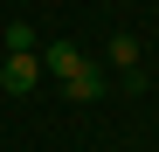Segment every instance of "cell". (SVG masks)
<instances>
[{
	"instance_id": "5b68a950",
	"label": "cell",
	"mask_w": 159,
	"mask_h": 152,
	"mask_svg": "<svg viewBox=\"0 0 159 152\" xmlns=\"http://www.w3.org/2000/svg\"><path fill=\"white\" fill-rule=\"evenodd\" d=\"M111 69H139V42H131V35H111Z\"/></svg>"
},
{
	"instance_id": "3957f363",
	"label": "cell",
	"mask_w": 159,
	"mask_h": 152,
	"mask_svg": "<svg viewBox=\"0 0 159 152\" xmlns=\"http://www.w3.org/2000/svg\"><path fill=\"white\" fill-rule=\"evenodd\" d=\"M62 90L76 97V104H97V97H104V69H97V62L83 56V62H76V69L62 76Z\"/></svg>"
},
{
	"instance_id": "6da1fadb",
	"label": "cell",
	"mask_w": 159,
	"mask_h": 152,
	"mask_svg": "<svg viewBox=\"0 0 159 152\" xmlns=\"http://www.w3.org/2000/svg\"><path fill=\"white\" fill-rule=\"evenodd\" d=\"M0 90H7V97H35L42 90V62L35 56H7V62H0Z\"/></svg>"
},
{
	"instance_id": "277c9868",
	"label": "cell",
	"mask_w": 159,
	"mask_h": 152,
	"mask_svg": "<svg viewBox=\"0 0 159 152\" xmlns=\"http://www.w3.org/2000/svg\"><path fill=\"white\" fill-rule=\"evenodd\" d=\"M0 42H7V56H35V48H42V35L28 28V21H7V35H0Z\"/></svg>"
},
{
	"instance_id": "7a4b0ae2",
	"label": "cell",
	"mask_w": 159,
	"mask_h": 152,
	"mask_svg": "<svg viewBox=\"0 0 159 152\" xmlns=\"http://www.w3.org/2000/svg\"><path fill=\"white\" fill-rule=\"evenodd\" d=\"M35 62H42V76H56V83H62V76L83 62V48H76V42H42V48H35Z\"/></svg>"
}]
</instances>
